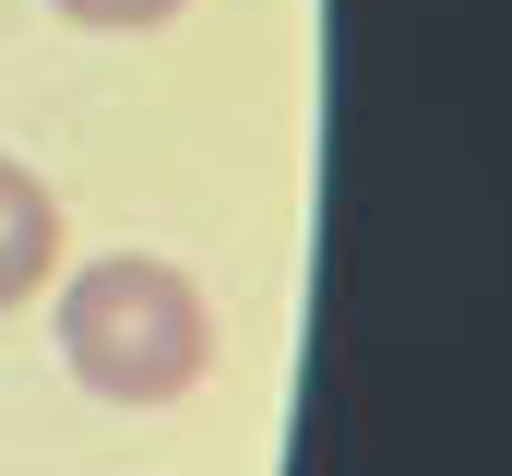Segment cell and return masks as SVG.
Masks as SVG:
<instances>
[{
  "instance_id": "6da1fadb",
  "label": "cell",
  "mask_w": 512,
  "mask_h": 476,
  "mask_svg": "<svg viewBox=\"0 0 512 476\" xmlns=\"http://www.w3.org/2000/svg\"><path fill=\"white\" fill-rule=\"evenodd\" d=\"M60 357H72V381L108 393V405H167V393L203 381L215 310H203V286H191L167 250H108V262H84V274L60 286Z\"/></svg>"
},
{
  "instance_id": "7a4b0ae2",
  "label": "cell",
  "mask_w": 512,
  "mask_h": 476,
  "mask_svg": "<svg viewBox=\"0 0 512 476\" xmlns=\"http://www.w3.org/2000/svg\"><path fill=\"white\" fill-rule=\"evenodd\" d=\"M48 274H60V191L24 155H0V310H24Z\"/></svg>"
},
{
  "instance_id": "3957f363",
  "label": "cell",
  "mask_w": 512,
  "mask_h": 476,
  "mask_svg": "<svg viewBox=\"0 0 512 476\" xmlns=\"http://www.w3.org/2000/svg\"><path fill=\"white\" fill-rule=\"evenodd\" d=\"M48 12H72V24H96V36H143V24H167L179 0H48Z\"/></svg>"
}]
</instances>
